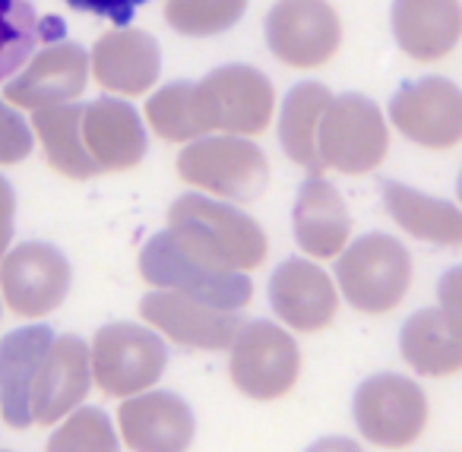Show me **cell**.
<instances>
[{"instance_id": "6da1fadb", "label": "cell", "mask_w": 462, "mask_h": 452, "mask_svg": "<svg viewBox=\"0 0 462 452\" xmlns=\"http://www.w3.org/2000/svg\"><path fill=\"white\" fill-rule=\"evenodd\" d=\"M168 231L187 254L222 272H251L263 266L270 254L263 228L228 199L199 193L174 199L168 209Z\"/></svg>"}, {"instance_id": "7a4b0ae2", "label": "cell", "mask_w": 462, "mask_h": 452, "mask_svg": "<svg viewBox=\"0 0 462 452\" xmlns=\"http://www.w3.org/2000/svg\"><path fill=\"white\" fill-rule=\"evenodd\" d=\"M346 300L361 313H390L405 300L415 279L411 254L393 235H365L346 247L336 263Z\"/></svg>"}, {"instance_id": "3957f363", "label": "cell", "mask_w": 462, "mask_h": 452, "mask_svg": "<svg viewBox=\"0 0 462 452\" xmlns=\"http://www.w3.org/2000/svg\"><path fill=\"white\" fill-rule=\"evenodd\" d=\"M140 275L146 285L187 294L218 310L241 313L254 298V281L247 279V272H222V269L206 266L187 254L168 228L149 237V244L143 247Z\"/></svg>"}, {"instance_id": "277c9868", "label": "cell", "mask_w": 462, "mask_h": 452, "mask_svg": "<svg viewBox=\"0 0 462 452\" xmlns=\"http://www.w3.org/2000/svg\"><path fill=\"white\" fill-rule=\"evenodd\" d=\"M317 146H320L323 168L361 178L383 165L390 152V127L377 102L358 92H346V96H333L329 102L320 121Z\"/></svg>"}, {"instance_id": "5b68a950", "label": "cell", "mask_w": 462, "mask_h": 452, "mask_svg": "<svg viewBox=\"0 0 462 452\" xmlns=\"http://www.w3.org/2000/svg\"><path fill=\"white\" fill-rule=\"evenodd\" d=\"M180 180L222 197L228 203H245L257 197L270 178V161L263 149L254 146L247 136H203L193 140L178 155Z\"/></svg>"}, {"instance_id": "8992f818", "label": "cell", "mask_w": 462, "mask_h": 452, "mask_svg": "<svg viewBox=\"0 0 462 452\" xmlns=\"http://www.w3.org/2000/svg\"><path fill=\"white\" fill-rule=\"evenodd\" d=\"M228 374L238 392H245L247 399H282L295 389L301 376V351H298L295 336L270 319L245 323V329L231 345Z\"/></svg>"}, {"instance_id": "52a82bcc", "label": "cell", "mask_w": 462, "mask_h": 452, "mask_svg": "<svg viewBox=\"0 0 462 452\" xmlns=\"http://www.w3.org/2000/svg\"><path fill=\"white\" fill-rule=\"evenodd\" d=\"M197 96L209 134L257 136L270 127L276 111L273 83L245 64L216 67L197 83Z\"/></svg>"}, {"instance_id": "ba28073f", "label": "cell", "mask_w": 462, "mask_h": 452, "mask_svg": "<svg viewBox=\"0 0 462 452\" xmlns=\"http://www.w3.org/2000/svg\"><path fill=\"white\" fill-rule=\"evenodd\" d=\"M92 380L105 395L130 399L162 380L168 348L152 329L134 323H108L92 338Z\"/></svg>"}, {"instance_id": "9c48e42d", "label": "cell", "mask_w": 462, "mask_h": 452, "mask_svg": "<svg viewBox=\"0 0 462 452\" xmlns=\"http://www.w3.org/2000/svg\"><path fill=\"white\" fill-rule=\"evenodd\" d=\"M355 424L361 437L383 449H405L428 427V395L415 380L377 374L355 392Z\"/></svg>"}, {"instance_id": "30bf717a", "label": "cell", "mask_w": 462, "mask_h": 452, "mask_svg": "<svg viewBox=\"0 0 462 452\" xmlns=\"http://www.w3.org/2000/svg\"><path fill=\"white\" fill-rule=\"evenodd\" d=\"M266 45L295 70L329 64L342 45V20L327 0H276L266 14Z\"/></svg>"}, {"instance_id": "8fae6325", "label": "cell", "mask_w": 462, "mask_h": 452, "mask_svg": "<svg viewBox=\"0 0 462 452\" xmlns=\"http://www.w3.org/2000/svg\"><path fill=\"white\" fill-rule=\"evenodd\" d=\"M70 263L51 244L26 241L0 260V298L16 317H45L70 291Z\"/></svg>"}, {"instance_id": "7c38bea8", "label": "cell", "mask_w": 462, "mask_h": 452, "mask_svg": "<svg viewBox=\"0 0 462 452\" xmlns=\"http://www.w3.org/2000/svg\"><path fill=\"white\" fill-rule=\"evenodd\" d=\"M390 121L421 149H456L462 143V89L443 77L405 83L390 102Z\"/></svg>"}, {"instance_id": "4fadbf2b", "label": "cell", "mask_w": 462, "mask_h": 452, "mask_svg": "<svg viewBox=\"0 0 462 452\" xmlns=\"http://www.w3.org/2000/svg\"><path fill=\"white\" fill-rule=\"evenodd\" d=\"M140 317L180 348L193 351H225L235 345L245 329L241 313L218 310L197 298L178 291H149L140 300Z\"/></svg>"}, {"instance_id": "5bb4252c", "label": "cell", "mask_w": 462, "mask_h": 452, "mask_svg": "<svg viewBox=\"0 0 462 452\" xmlns=\"http://www.w3.org/2000/svg\"><path fill=\"white\" fill-rule=\"evenodd\" d=\"M89 54L77 42H48L26 67L4 86V98L20 111L70 105L83 96L89 79Z\"/></svg>"}, {"instance_id": "9a60e30c", "label": "cell", "mask_w": 462, "mask_h": 452, "mask_svg": "<svg viewBox=\"0 0 462 452\" xmlns=\"http://www.w3.org/2000/svg\"><path fill=\"white\" fill-rule=\"evenodd\" d=\"M270 304L295 332H320L336 319L339 291L333 279L310 260H285L270 279Z\"/></svg>"}, {"instance_id": "2e32d148", "label": "cell", "mask_w": 462, "mask_h": 452, "mask_svg": "<svg viewBox=\"0 0 462 452\" xmlns=\"http://www.w3.org/2000/svg\"><path fill=\"white\" fill-rule=\"evenodd\" d=\"M92 386V355L83 338L54 336L32 383V418L48 427L73 414Z\"/></svg>"}, {"instance_id": "e0dca14e", "label": "cell", "mask_w": 462, "mask_h": 452, "mask_svg": "<svg viewBox=\"0 0 462 452\" xmlns=\"http://www.w3.org/2000/svg\"><path fill=\"white\" fill-rule=\"evenodd\" d=\"M124 446L134 452H187L193 443V411L174 392L134 395L117 408Z\"/></svg>"}, {"instance_id": "ac0fdd59", "label": "cell", "mask_w": 462, "mask_h": 452, "mask_svg": "<svg viewBox=\"0 0 462 452\" xmlns=\"http://www.w3.org/2000/svg\"><path fill=\"white\" fill-rule=\"evenodd\" d=\"M92 79L117 96H143L162 70L159 42L143 29H111L92 48Z\"/></svg>"}, {"instance_id": "d6986e66", "label": "cell", "mask_w": 462, "mask_h": 452, "mask_svg": "<svg viewBox=\"0 0 462 452\" xmlns=\"http://www.w3.org/2000/svg\"><path fill=\"white\" fill-rule=\"evenodd\" d=\"M393 39L405 58L437 64L462 39L459 0H393Z\"/></svg>"}, {"instance_id": "ffe728a7", "label": "cell", "mask_w": 462, "mask_h": 452, "mask_svg": "<svg viewBox=\"0 0 462 452\" xmlns=\"http://www.w3.org/2000/svg\"><path fill=\"white\" fill-rule=\"evenodd\" d=\"M291 225H295V241L301 254L314 260L339 256L352 235V216H348L346 199L323 174H310L301 184Z\"/></svg>"}, {"instance_id": "44dd1931", "label": "cell", "mask_w": 462, "mask_h": 452, "mask_svg": "<svg viewBox=\"0 0 462 452\" xmlns=\"http://www.w3.org/2000/svg\"><path fill=\"white\" fill-rule=\"evenodd\" d=\"M51 342L54 332L48 326H26L0 338V414L16 430L35 424L32 383Z\"/></svg>"}, {"instance_id": "7402d4cb", "label": "cell", "mask_w": 462, "mask_h": 452, "mask_svg": "<svg viewBox=\"0 0 462 452\" xmlns=\"http://www.w3.org/2000/svg\"><path fill=\"white\" fill-rule=\"evenodd\" d=\"M83 140L102 171H127L146 155V127L134 105L98 98L83 108Z\"/></svg>"}, {"instance_id": "603a6c76", "label": "cell", "mask_w": 462, "mask_h": 452, "mask_svg": "<svg viewBox=\"0 0 462 452\" xmlns=\"http://www.w3.org/2000/svg\"><path fill=\"white\" fill-rule=\"evenodd\" d=\"M383 206L390 218L418 241L440 244V247H462V209L453 203L434 199L421 190L383 180Z\"/></svg>"}, {"instance_id": "cb8c5ba5", "label": "cell", "mask_w": 462, "mask_h": 452, "mask_svg": "<svg viewBox=\"0 0 462 452\" xmlns=\"http://www.w3.org/2000/svg\"><path fill=\"white\" fill-rule=\"evenodd\" d=\"M402 361L421 376H453L462 370V336L447 323L440 307H428L405 319L399 336Z\"/></svg>"}, {"instance_id": "d4e9b609", "label": "cell", "mask_w": 462, "mask_h": 452, "mask_svg": "<svg viewBox=\"0 0 462 452\" xmlns=\"http://www.w3.org/2000/svg\"><path fill=\"white\" fill-rule=\"evenodd\" d=\"M83 108L86 105H51L32 111V130L45 149V161L58 174L73 180H86L105 174L98 161L89 155L83 140Z\"/></svg>"}, {"instance_id": "484cf974", "label": "cell", "mask_w": 462, "mask_h": 452, "mask_svg": "<svg viewBox=\"0 0 462 452\" xmlns=\"http://www.w3.org/2000/svg\"><path fill=\"white\" fill-rule=\"evenodd\" d=\"M329 102H333V92L323 83H301L285 96L282 115H279V143H282V152L295 165L308 168L310 174L323 171L317 136H320V121L327 115Z\"/></svg>"}, {"instance_id": "4316f807", "label": "cell", "mask_w": 462, "mask_h": 452, "mask_svg": "<svg viewBox=\"0 0 462 452\" xmlns=\"http://www.w3.org/2000/svg\"><path fill=\"white\" fill-rule=\"evenodd\" d=\"M146 121L162 140L168 143H193L209 136L203 121V108H199L197 83L180 79V83H168L146 102Z\"/></svg>"}, {"instance_id": "83f0119b", "label": "cell", "mask_w": 462, "mask_h": 452, "mask_svg": "<svg viewBox=\"0 0 462 452\" xmlns=\"http://www.w3.org/2000/svg\"><path fill=\"white\" fill-rule=\"evenodd\" d=\"M39 39L58 42L48 35V23L35 14L32 0H0V83L32 60Z\"/></svg>"}, {"instance_id": "f1b7e54d", "label": "cell", "mask_w": 462, "mask_h": 452, "mask_svg": "<svg viewBox=\"0 0 462 452\" xmlns=\"http://www.w3.org/2000/svg\"><path fill=\"white\" fill-rule=\"evenodd\" d=\"M247 0H165V20L174 32L206 39L238 26Z\"/></svg>"}, {"instance_id": "f546056e", "label": "cell", "mask_w": 462, "mask_h": 452, "mask_svg": "<svg viewBox=\"0 0 462 452\" xmlns=\"http://www.w3.org/2000/svg\"><path fill=\"white\" fill-rule=\"evenodd\" d=\"M45 452H117L115 427L98 408H77L51 433Z\"/></svg>"}, {"instance_id": "4dcf8cb0", "label": "cell", "mask_w": 462, "mask_h": 452, "mask_svg": "<svg viewBox=\"0 0 462 452\" xmlns=\"http://www.w3.org/2000/svg\"><path fill=\"white\" fill-rule=\"evenodd\" d=\"M32 127L23 121L20 108L0 98V165H20L32 152Z\"/></svg>"}, {"instance_id": "1f68e13d", "label": "cell", "mask_w": 462, "mask_h": 452, "mask_svg": "<svg viewBox=\"0 0 462 452\" xmlns=\"http://www.w3.org/2000/svg\"><path fill=\"white\" fill-rule=\"evenodd\" d=\"M64 4L73 10H83V14L102 16V20L115 23L117 29H124V26H130L136 10L146 7L149 0H64Z\"/></svg>"}, {"instance_id": "d6a6232c", "label": "cell", "mask_w": 462, "mask_h": 452, "mask_svg": "<svg viewBox=\"0 0 462 452\" xmlns=\"http://www.w3.org/2000/svg\"><path fill=\"white\" fill-rule=\"evenodd\" d=\"M437 304L447 323L462 336V266H453L437 285Z\"/></svg>"}, {"instance_id": "836d02e7", "label": "cell", "mask_w": 462, "mask_h": 452, "mask_svg": "<svg viewBox=\"0 0 462 452\" xmlns=\"http://www.w3.org/2000/svg\"><path fill=\"white\" fill-rule=\"evenodd\" d=\"M14 209H16V199L14 190L4 178H0V260L7 256V247L14 241Z\"/></svg>"}, {"instance_id": "e575fe53", "label": "cell", "mask_w": 462, "mask_h": 452, "mask_svg": "<svg viewBox=\"0 0 462 452\" xmlns=\"http://www.w3.org/2000/svg\"><path fill=\"white\" fill-rule=\"evenodd\" d=\"M308 452H361V446L348 437H327V439H317Z\"/></svg>"}, {"instance_id": "d590c367", "label": "cell", "mask_w": 462, "mask_h": 452, "mask_svg": "<svg viewBox=\"0 0 462 452\" xmlns=\"http://www.w3.org/2000/svg\"><path fill=\"white\" fill-rule=\"evenodd\" d=\"M456 193H459V203H462V171H459V187H456Z\"/></svg>"}, {"instance_id": "8d00e7d4", "label": "cell", "mask_w": 462, "mask_h": 452, "mask_svg": "<svg viewBox=\"0 0 462 452\" xmlns=\"http://www.w3.org/2000/svg\"><path fill=\"white\" fill-rule=\"evenodd\" d=\"M0 300H4V298H0Z\"/></svg>"}]
</instances>
